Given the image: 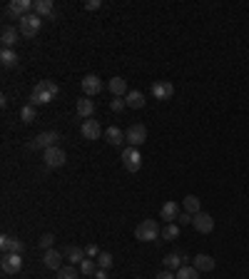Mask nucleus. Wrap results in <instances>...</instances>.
Here are the masks:
<instances>
[{"instance_id": "1", "label": "nucleus", "mask_w": 249, "mask_h": 279, "mask_svg": "<svg viewBox=\"0 0 249 279\" xmlns=\"http://www.w3.org/2000/svg\"><path fill=\"white\" fill-rule=\"evenodd\" d=\"M58 95H60L58 83H53V80H40L30 93V105H35V107H37V105H48V102H53Z\"/></svg>"}, {"instance_id": "2", "label": "nucleus", "mask_w": 249, "mask_h": 279, "mask_svg": "<svg viewBox=\"0 0 249 279\" xmlns=\"http://www.w3.org/2000/svg\"><path fill=\"white\" fill-rule=\"evenodd\" d=\"M135 237L140 242H155L157 237H162V229L155 219H142L137 227H135Z\"/></svg>"}, {"instance_id": "3", "label": "nucleus", "mask_w": 249, "mask_h": 279, "mask_svg": "<svg viewBox=\"0 0 249 279\" xmlns=\"http://www.w3.org/2000/svg\"><path fill=\"white\" fill-rule=\"evenodd\" d=\"M40 25H43V18L35 15V13H28L25 18L18 20V30H20V35H25V37H35L37 30H40Z\"/></svg>"}, {"instance_id": "4", "label": "nucleus", "mask_w": 249, "mask_h": 279, "mask_svg": "<svg viewBox=\"0 0 249 279\" xmlns=\"http://www.w3.org/2000/svg\"><path fill=\"white\" fill-rule=\"evenodd\" d=\"M120 160H122L127 172H140V167H142V155H140L137 147H130V145H127L122 150V155H120Z\"/></svg>"}, {"instance_id": "5", "label": "nucleus", "mask_w": 249, "mask_h": 279, "mask_svg": "<svg viewBox=\"0 0 249 279\" xmlns=\"http://www.w3.org/2000/svg\"><path fill=\"white\" fill-rule=\"evenodd\" d=\"M124 137H127V145L130 147H140V145L147 142V127L145 125H130L127 132H124Z\"/></svg>"}, {"instance_id": "6", "label": "nucleus", "mask_w": 249, "mask_h": 279, "mask_svg": "<svg viewBox=\"0 0 249 279\" xmlns=\"http://www.w3.org/2000/svg\"><path fill=\"white\" fill-rule=\"evenodd\" d=\"M43 160H45V167L48 170H58V167H62L67 162V155H65V150H60L55 145V147H50V150L43 152Z\"/></svg>"}, {"instance_id": "7", "label": "nucleus", "mask_w": 249, "mask_h": 279, "mask_svg": "<svg viewBox=\"0 0 249 279\" xmlns=\"http://www.w3.org/2000/svg\"><path fill=\"white\" fill-rule=\"evenodd\" d=\"M0 269H3L5 274H18V272L23 269V257L15 254V252L3 254V259H0Z\"/></svg>"}, {"instance_id": "8", "label": "nucleus", "mask_w": 249, "mask_h": 279, "mask_svg": "<svg viewBox=\"0 0 249 279\" xmlns=\"http://www.w3.org/2000/svg\"><path fill=\"white\" fill-rule=\"evenodd\" d=\"M60 140V135L58 132H40L35 140L30 142V150H50V147H55V142Z\"/></svg>"}, {"instance_id": "9", "label": "nucleus", "mask_w": 249, "mask_h": 279, "mask_svg": "<svg viewBox=\"0 0 249 279\" xmlns=\"http://www.w3.org/2000/svg\"><path fill=\"white\" fill-rule=\"evenodd\" d=\"M32 5H35L32 0H10L8 8H5V13H8V15H15V18L20 20V18H25L28 13H32Z\"/></svg>"}, {"instance_id": "10", "label": "nucleus", "mask_w": 249, "mask_h": 279, "mask_svg": "<svg viewBox=\"0 0 249 279\" xmlns=\"http://www.w3.org/2000/svg\"><path fill=\"white\" fill-rule=\"evenodd\" d=\"M80 88H82V93H85V97H95V95L102 93V80L97 77V75H85L82 80H80Z\"/></svg>"}, {"instance_id": "11", "label": "nucleus", "mask_w": 249, "mask_h": 279, "mask_svg": "<svg viewBox=\"0 0 249 279\" xmlns=\"http://www.w3.org/2000/svg\"><path fill=\"white\" fill-rule=\"evenodd\" d=\"M192 224H194V229L202 232V234H210V232L215 229V219H212V215H207V212H197V215L192 217Z\"/></svg>"}, {"instance_id": "12", "label": "nucleus", "mask_w": 249, "mask_h": 279, "mask_svg": "<svg viewBox=\"0 0 249 279\" xmlns=\"http://www.w3.org/2000/svg\"><path fill=\"white\" fill-rule=\"evenodd\" d=\"M43 264L48 267V269H55V272H60L62 269V254L58 252V249H45L43 252Z\"/></svg>"}, {"instance_id": "13", "label": "nucleus", "mask_w": 249, "mask_h": 279, "mask_svg": "<svg viewBox=\"0 0 249 279\" xmlns=\"http://www.w3.org/2000/svg\"><path fill=\"white\" fill-rule=\"evenodd\" d=\"M0 249H3V254H8V252H15V254H23V240H18V237H8V234H3L0 237Z\"/></svg>"}, {"instance_id": "14", "label": "nucleus", "mask_w": 249, "mask_h": 279, "mask_svg": "<svg viewBox=\"0 0 249 279\" xmlns=\"http://www.w3.org/2000/svg\"><path fill=\"white\" fill-rule=\"evenodd\" d=\"M152 95L155 100H170L175 95V85L170 80H159V83H152Z\"/></svg>"}, {"instance_id": "15", "label": "nucleus", "mask_w": 249, "mask_h": 279, "mask_svg": "<svg viewBox=\"0 0 249 279\" xmlns=\"http://www.w3.org/2000/svg\"><path fill=\"white\" fill-rule=\"evenodd\" d=\"M80 132H82V137L85 140H100V135H102V127L97 120H82V127H80Z\"/></svg>"}, {"instance_id": "16", "label": "nucleus", "mask_w": 249, "mask_h": 279, "mask_svg": "<svg viewBox=\"0 0 249 279\" xmlns=\"http://www.w3.org/2000/svg\"><path fill=\"white\" fill-rule=\"evenodd\" d=\"M75 112H77V117H82V120H90L95 115V102L90 97H80L77 102H75Z\"/></svg>"}, {"instance_id": "17", "label": "nucleus", "mask_w": 249, "mask_h": 279, "mask_svg": "<svg viewBox=\"0 0 249 279\" xmlns=\"http://www.w3.org/2000/svg\"><path fill=\"white\" fill-rule=\"evenodd\" d=\"M18 37H20V30H15L13 25H5L3 32H0V43H3V48H8V50H13V48H15Z\"/></svg>"}, {"instance_id": "18", "label": "nucleus", "mask_w": 249, "mask_h": 279, "mask_svg": "<svg viewBox=\"0 0 249 279\" xmlns=\"http://www.w3.org/2000/svg\"><path fill=\"white\" fill-rule=\"evenodd\" d=\"M159 217L164 219L167 224H170V222H175V219L180 217V205H177L175 200L164 202V205H162V210H159Z\"/></svg>"}, {"instance_id": "19", "label": "nucleus", "mask_w": 249, "mask_h": 279, "mask_svg": "<svg viewBox=\"0 0 249 279\" xmlns=\"http://www.w3.org/2000/svg\"><path fill=\"white\" fill-rule=\"evenodd\" d=\"M197 272H212L215 269V257L210 254H194V264H192Z\"/></svg>"}, {"instance_id": "20", "label": "nucleus", "mask_w": 249, "mask_h": 279, "mask_svg": "<svg viewBox=\"0 0 249 279\" xmlns=\"http://www.w3.org/2000/svg\"><path fill=\"white\" fill-rule=\"evenodd\" d=\"M105 140H107L110 145H115V147H120V145H124V142H127V137H124V132H122V130H120V127H115V125L105 130Z\"/></svg>"}, {"instance_id": "21", "label": "nucleus", "mask_w": 249, "mask_h": 279, "mask_svg": "<svg viewBox=\"0 0 249 279\" xmlns=\"http://www.w3.org/2000/svg\"><path fill=\"white\" fill-rule=\"evenodd\" d=\"M107 90L112 93V97H124V95L130 93V90H127V80H124V77H112V80L107 83Z\"/></svg>"}, {"instance_id": "22", "label": "nucleus", "mask_w": 249, "mask_h": 279, "mask_svg": "<svg viewBox=\"0 0 249 279\" xmlns=\"http://www.w3.org/2000/svg\"><path fill=\"white\" fill-rule=\"evenodd\" d=\"M124 102H127V107H132V110H142L145 107V95L140 93V90H130V93L124 95Z\"/></svg>"}, {"instance_id": "23", "label": "nucleus", "mask_w": 249, "mask_h": 279, "mask_svg": "<svg viewBox=\"0 0 249 279\" xmlns=\"http://www.w3.org/2000/svg\"><path fill=\"white\" fill-rule=\"evenodd\" d=\"M32 13L40 18H53V0H35Z\"/></svg>"}, {"instance_id": "24", "label": "nucleus", "mask_w": 249, "mask_h": 279, "mask_svg": "<svg viewBox=\"0 0 249 279\" xmlns=\"http://www.w3.org/2000/svg\"><path fill=\"white\" fill-rule=\"evenodd\" d=\"M182 207H185L187 215H197V212H202V205H199V197H194V194H187L185 202H182Z\"/></svg>"}, {"instance_id": "25", "label": "nucleus", "mask_w": 249, "mask_h": 279, "mask_svg": "<svg viewBox=\"0 0 249 279\" xmlns=\"http://www.w3.org/2000/svg\"><path fill=\"white\" fill-rule=\"evenodd\" d=\"M182 259H185V257H180V254H175V252H172V254H167L162 262H164V269H170V272H177L180 267H185V264H182Z\"/></svg>"}, {"instance_id": "26", "label": "nucleus", "mask_w": 249, "mask_h": 279, "mask_svg": "<svg viewBox=\"0 0 249 279\" xmlns=\"http://www.w3.org/2000/svg\"><path fill=\"white\" fill-rule=\"evenodd\" d=\"M67 259H70V264L80 267V262L88 259V254H85V249L82 247H67Z\"/></svg>"}, {"instance_id": "27", "label": "nucleus", "mask_w": 249, "mask_h": 279, "mask_svg": "<svg viewBox=\"0 0 249 279\" xmlns=\"http://www.w3.org/2000/svg\"><path fill=\"white\" fill-rule=\"evenodd\" d=\"M0 62H3V67H15V65H18V55H15V50L3 48V50H0Z\"/></svg>"}, {"instance_id": "28", "label": "nucleus", "mask_w": 249, "mask_h": 279, "mask_svg": "<svg viewBox=\"0 0 249 279\" xmlns=\"http://www.w3.org/2000/svg\"><path fill=\"white\" fill-rule=\"evenodd\" d=\"M77 269H80V274H85V277H95V272H97V262H95V259H82Z\"/></svg>"}, {"instance_id": "29", "label": "nucleus", "mask_w": 249, "mask_h": 279, "mask_svg": "<svg viewBox=\"0 0 249 279\" xmlns=\"http://www.w3.org/2000/svg\"><path fill=\"white\" fill-rule=\"evenodd\" d=\"M175 274H177V279H199V272H197L192 264H185V267H180Z\"/></svg>"}, {"instance_id": "30", "label": "nucleus", "mask_w": 249, "mask_h": 279, "mask_svg": "<svg viewBox=\"0 0 249 279\" xmlns=\"http://www.w3.org/2000/svg\"><path fill=\"white\" fill-rule=\"evenodd\" d=\"M162 237H164V240H177V237H180V224H175V222L164 224V229H162Z\"/></svg>"}, {"instance_id": "31", "label": "nucleus", "mask_w": 249, "mask_h": 279, "mask_svg": "<svg viewBox=\"0 0 249 279\" xmlns=\"http://www.w3.org/2000/svg\"><path fill=\"white\" fill-rule=\"evenodd\" d=\"M58 279H80V269H75V264L62 267L60 272H58Z\"/></svg>"}, {"instance_id": "32", "label": "nucleus", "mask_w": 249, "mask_h": 279, "mask_svg": "<svg viewBox=\"0 0 249 279\" xmlns=\"http://www.w3.org/2000/svg\"><path fill=\"white\" fill-rule=\"evenodd\" d=\"M95 262H97V267H100V269H110L115 259H112V254H110V252H100V257H97Z\"/></svg>"}, {"instance_id": "33", "label": "nucleus", "mask_w": 249, "mask_h": 279, "mask_svg": "<svg viewBox=\"0 0 249 279\" xmlns=\"http://www.w3.org/2000/svg\"><path fill=\"white\" fill-rule=\"evenodd\" d=\"M20 120H23L25 125L35 123V105H25V107L20 110Z\"/></svg>"}, {"instance_id": "34", "label": "nucleus", "mask_w": 249, "mask_h": 279, "mask_svg": "<svg viewBox=\"0 0 249 279\" xmlns=\"http://www.w3.org/2000/svg\"><path fill=\"white\" fill-rule=\"evenodd\" d=\"M37 245H40L43 249H53V247H55V234H50V232H48V234H43Z\"/></svg>"}, {"instance_id": "35", "label": "nucleus", "mask_w": 249, "mask_h": 279, "mask_svg": "<svg viewBox=\"0 0 249 279\" xmlns=\"http://www.w3.org/2000/svg\"><path fill=\"white\" fill-rule=\"evenodd\" d=\"M124 107H127V102H124L122 97H112V100H110V110H112V112H122Z\"/></svg>"}, {"instance_id": "36", "label": "nucleus", "mask_w": 249, "mask_h": 279, "mask_svg": "<svg viewBox=\"0 0 249 279\" xmlns=\"http://www.w3.org/2000/svg\"><path fill=\"white\" fill-rule=\"evenodd\" d=\"M85 254H88V259H97V257H100V247H97V245H88V247H85Z\"/></svg>"}, {"instance_id": "37", "label": "nucleus", "mask_w": 249, "mask_h": 279, "mask_svg": "<svg viewBox=\"0 0 249 279\" xmlns=\"http://www.w3.org/2000/svg\"><path fill=\"white\" fill-rule=\"evenodd\" d=\"M100 5H102V0H88L85 3V10H100Z\"/></svg>"}, {"instance_id": "38", "label": "nucleus", "mask_w": 249, "mask_h": 279, "mask_svg": "<svg viewBox=\"0 0 249 279\" xmlns=\"http://www.w3.org/2000/svg\"><path fill=\"white\" fill-rule=\"evenodd\" d=\"M177 224H192V215H187V212H180V217H177Z\"/></svg>"}, {"instance_id": "39", "label": "nucleus", "mask_w": 249, "mask_h": 279, "mask_svg": "<svg viewBox=\"0 0 249 279\" xmlns=\"http://www.w3.org/2000/svg\"><path fill=\"white\" fill-rule=\"evenodd\" d=\"M155 279H177V274H175V272H170V269H164V272L155 274Z\"/></svg>"}, {"instance_id": "40", "label": "nucleus", "mask_w": 249, "mask_h": 279, "mask_svg": "<svg viewBox=\"0 0 249 279\" xmlns=\"http://www.w3.org/2000/svg\"><path fill=\"white\" fill-rule=\"evenodd\" d=\"M95 279H107V269H100V267H97V272H95Z\"/></svg>"}]
</instances>
